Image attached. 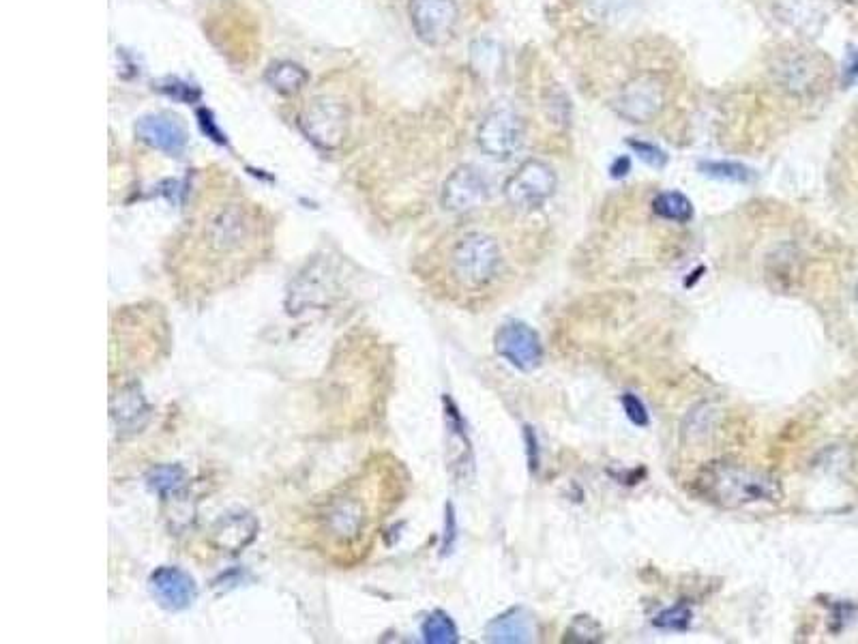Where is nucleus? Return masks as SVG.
<instances>
[{
  "label": "nucleus",
  "mask_w": 858,
  "mask_h": 644,
  "mask_svg": "<svg viewBox=\"0 0 858 644\" xmlns=\"http://www.w3.org/2000/svg\"><path fill=\"white\" fill-rule=\"evenodd\" d=\"M397 462L376 456L316 505L312 537L329 561L350 567L372 550L382 520L395 505Z\"/></svg>",
  "instance_id": "nucleus-1"
},
{
  "label": "nucleus",
  "mask_w": 858,
  "mask_h": 644,
  "mask_svg": "<svg viewBox=\"0 0 858 644\" xmlns=\"http://www.w3.org/2000/svg\"><path fill=\"white\" fill-rule=\"evenodd\" d=\"M260 222L254 209L241 202H224L206 215L198 232L196 265L183 284L209 295L236 282L260 252Z\"/></svg>",
  "instance_id": "nucleus-2"
},
{
  "label": "nucleus",
  "mask_w": 858,
  "mask_h": 644,
  "mask_svg": "<svg viewBox=\"0 0 858 644\" xmlns=\"http://www.w3.org/2000/svg\"><path fill=\"white\" fill-rule=\"evenodd\" d=\"M698 490L710 503L736 509L753 503H775L781 499L779 481L756 468L715 462L695 479Z\"/></svg>",
  "instance_id": "nucleus-3"
},
{
  "label": "nucleus",
  "mask_w": 858,
  "mask_h": 644,
  "mask_svg": "<svg viewBox=\"0 0 858 644\" xmlns=\"http://www.w3.org/2000/svg\"><path fill=\"white\" fill-rule=\"evenodd\" d=\"M502 265L498 241L485 232H468L457 239L449 254L451 280L464 290L490 286Z\"/></svg>",
  "instance_id": "nucleus-4"
},
{
  "label": "nucleus",
  "mask_w": 858,
  "mask_h": 644,
  "mask_svg": "<svg viewBox=\"0 0 858 644\" xmlns=\"http://www.w3.org/2000/svg\"><path fill=\"white\" fill-rule=\"evenodd\" d=\"M558 177L550 164L541 159H526L507 179L502 194L517 211H537L556 192Z\"/></svg>",
  "instance_id": "nucleus-5"
},
{
  "label": "nucleus",
  "mask_w": 858,
  "mask_h": 644,
  "mask_svg": "<svg viewBox=\"0 0 858 644\" xmlns=\"http://www.w3.org/2000/svg\"><path fill=\"white\" fill-rule=\"evenodd\" d=\"M299 127L318 149L335 151L348 134V110L339 99L314 97L301 110Z\"/></svg>",
  "instance_id": "nucleus-6"
},
{
  "label": "nucleus",
  "mask_w": 858,
  "mask_h": 644,
  "mask_svg": "<svg viewBox=\"0 0 858 644\" xmlns=\"http://www.w3.org/2000/svg\"><path fill=\"white\" fill-rule=\"evenodd\" d=\"M775 78L792 95H813L831 80V63L818 52L792 50L779 56Z\"/></svg>",
  "instance_id": "nucleus-7"
},
{
  "label": "nucleus",
  "mask_w": 858,
  "mask_h": 644,
  "mask_svg": "<svg viewBox=\"0 0 858 644\" xmlns=\"http://www.w3.org/2000/svg\"><path fill=\"white\" fill-rule=\"evenodd\" d=\"M524 142V121L509 106H498L485 114L477 131L479 149L492 159H511Z\"/></svg>",
  "instance_id": "nucleus-8"
},
{
  "label": "nucleus",
  "mask_w": 858,
  "mask_h": 644,
  "mask_svg": "<svg viewBox=\"0 0 858 644\" xmlns=\"http://www.w3.org/2000/svg\"><path fill=\"white\" fill-rule=\"evenodd\" d=\"M408 16L419 41L438 48L453 39L460 9L455 0H410Z\"/></svg>",
  "instance_id": "nucleus-9"
},
{
  "label": "nucleus",
  "mask_w": 858,
  "mask_h": 644,
  "mask_svg": "<svg viewBox=\"0 0 858 644\" xmlns=\"http://www.w3.org/2000/svg\"><path fill=\"white\" fill-rule=\"evenodd\" d=\"M665 106V84L657 73L629 80L614 99V110L629 123H650Z\"/></svg>",
  "instance_id": "nucleus-10"
},
{
  "label": "nucleus",
  "mask_w": 858,
  "mask_h": 644,
  "mask_svg": "<svg viewBox=\"0 0 858 644\" xmlns=\"http://www.w3.org/2000/svg\"><path fill=\"white\" fill-rule=\"evenodd\" d=\"M494 348L498 357L509 361L515 370L532 372L543 361V344L539 333L526 322H507L494 335Z\"/></svg>",
  "instance_id": "nucleus-11"
},
{
  "label": "nucleus",
  "mask_w": 858,
  "mask_h": 644,
  "mask_svg": "<svg viewBox=\"0 0 858 644\" xmlns=\"http://www.w3.org/2000/svg\"><path fill=\"white\" fill-rule=\"evenodd\" d=\"M487 196H490V185H487L481 170L475 166H460L442 185L440 202L449 213H468L481 207Z\"/></svg>",
  "instance_id": "nucleus-12"
},
{
  "label": "nucleus",
  "mask_w": 858,
  "mask_h": 644,
  "mask_svg": "<svg viewBox=\"0 0 858 644\" xmlns=\"http://www.w3.org/2000/svg\"><path fill=\"white\" fill-rule=\"evenodd\" d=\"M136 136L151 149L181 157L187 149V131L170 114H144L136 123Z\"/></svg>",
  "instance_id": "nucleus-13"
},
{
  "label": "nucleus",
  "mask_w": 858,
  "mask_h": 644,
  "mask_svg": "<svg viewBox=\"0 0 858 644\" xmlns=\"http://www.w3.org/2000/svg\"><path fill=\"white\" fill-rule=\"evenodd\" d=\"M149 584L153 597L166 610H185L196 602V582L181 567H159L157 572H153Z\"/></svg>",
  "instance_id": "nucleus-14"
},
{
  "label": "nucleus",
  "mask_w": 858,
  "mask_h": 644,
  "mask_svg": "<svg viewBox=\"0 0 858 644\" xmlns=\"http://www.w3.org/2000/svg\"><path fill=\"white\" fill-rule=\"evenodd\" d=\"M110 417L114 428L123 434H136L146 426V421L151 417V408L136 383H125L112 391Z\"/></svg>",
  "instance_id": "nucleus-15"
},
{
  "label": "nucleus",
  "mask_w": 858,
  "mask_h": 644,
  "mask_svg": "<svg viewBox=\"0 0 858 644\" xmlns=\"http://www.w3.org/2000/svg\"><path fill=\"white\" fill-rule=\"evenodd\" d=\"M258 520L251 514H230L211 529V544L226 554L243 552L258 535Z\"/></svg>",
  "instance_id": "nucleus-16"
},
{
  "label": "nucleus",
  "mask_w": 858,
  "mask_h": 644,
  "mask_svg": "<svg viewBox=\"0 0 858 644\" xmlns=\"http://www.w3.org/2000/svg\"><path fill=\"white\" fill-rule=\"evenodd\" d=\"M485 634L492 642H528L535 636V625L526 610L511 608L487 625Z\"/></svg>",
  "instance_id": "nucleus-17"
},
{
  "label": "nucleus",
  "mask_w": 858,
  "mask_h": 644,
  "mask_svg": "<svg viewBox=\"0 0 858 644\" xmlns=\"http://www.w3.org/2000/svg\"><path fill=\"white\" fill-rule=\"evenodd\" d=\"M264 82L279 95H297L309 82V71L294 61H275L264 71Z\"/></svg>",
  "instance_id": "nucleus-18"
},
{
  "label": "nucleus",
  "mask_w": 858,
  "mask_h": 644,
  "mask_svg": "<svg viewBox=\"0 0 858 644\" xmlns=\"http://www.w3.org/2000/svg\"><path fill=\"white\" fill-rule=\"evenodd\" d=\"M698 170L708 179H717V181H728V183H753L756 181V172H753L749 166L741 164V161H700Z\"/></svg>",
  "instance_id": "nucleus-19"
},
{
  "label": "nucleus",
  "mask_w": 858,
  "mask_h": 644,
  "mask_svg": "<svg viewBox=\"0 0 858 644\" xmlns=\"http://www.w3.org/2000/svg\"><path fill=\"white\" fill-rule=\"evenodd\" d=\"M653 211L668 222L687 224L693 219V202L683 192H661L653 200Z\"/></svg>",
  "instance_id": "nucleus-20"
},
{
  "label": "nucleus",
  "mask_w": 858,
  "mask_h": 644,
  "mask_svg": "<svg viewBox=\"0 0 858 644\" xmlns=\"http://www.w3.org/2000/svg\"><path fill=\"white\" fill-rule=\"evenodd\" d=\"M423 638L425 642L432 644H453L460 638H457V627L451 621V617L447 612L436 610L429 614L423 623Z\"/></svg>",
  "instance_id": "nucleus-21"
},
{
  "label": "nucleus",
  "mask_w": 858,
  "mask_h": 644,
  "mask_svg": "<svg viewBox=\"0 0 858 644\" xmlns=\"http://www.w3.org/2000/svg\"><path fill=\"white\" fill-rule=\"evenodd\" d=\"M717 421V413L713 406L708 404H700L695 406L693 411H689L685 423H683V434L689 438V441H698V438H704L710 430L715 428Z\"/></svg>",
  "instance_id": "nucleus-22"
},
{
  "label": "nucleus",
  "mask_w": 858,
  "mask_h": 644,
  "mask_svg": "<svg viewBox=\"0 0 858 644\" xmlns=\"http://www.w3.org/2000/svg\"><path fill=\"white\" fill-rule=\"evenodd\" d=\"M155 89L166 95L174 101H179V104H196V101L202 97V91L198 89L196 84H189L181 78H164L159 80Z\"/></svg>",
  "instance_id": "nucleus-23"
},
{
  "label": "nucleus",
  "mask_w": 858,
  "mask_h": 644,
  "mask_svg": "<svg viewBox=\"0 0 858 644\" xmlns=\"http://www.w3.org/2000/svg\"><path fill=\"white\" fill-rule=\"evenodd\" d=\"M183 481H185V473H183V468H179V466H159L149 475L151 488L159 494H170V492L181 490Z\"/></svg>",
  "instance_id": "nucleus-24"
},
{
  "label": "nucleus",
  "mask_w": 858,
  "mask_h": 644,
  "mask_svg": "<svg viewBox=\"0 0 858 644\" xmlns=\"http://www.w3.org/2000/svg\"><path fill=\"white\" fill-rule=\"evenodd\" d=\"M655 627L668 629V632H685L691 623V608L687 604H676L672 608H665L655 617Z\"/></svg>",
  "instance_id": "nucleus-25"
},
{
  "label": "nucleus",
  "mask_w": 858,
  "mask_h": 644,
  "mask_svg": "<svg viewBox=\"0 0 858 644\" xmlns=\"http://www.w3.org/2000/svg\"><path fill=\"white\" fill-rule=\"evenodd\" d=\"M627 146L629 149L638 155L646 166H650V168H657V170H661V168H665L668 166V153H665L661 146H657V144H653V142H646V140H638V138H631V140H627Z\"/></svg>",
  "instance_id": "nucleus-26"
},
{
  "label": "nucleus",
  "mask_w": 858,
  "mask_h": 644,
  "mask_svg": "<svg viewBox=\"0 0 858 644\" xmlns=\"http://www.w3.org/2000/svg\"><path fill=\"white\" fill-rule=\"evenodd\" d=\"M620 404H623V411H625L627 419L633 423V426H638V428H648L650 426L648 408L644 406V402L638 398V395H635V393H625L623 398H620Z\"/></svg>",
  "instance_id": "nucleus-27"
},
{
  "label": "nucleus",
  "mask_w": 858,
  "mask_h": 644,
  "mask_svg": "<svg viewBox=\"0 0 858 644\" xmlns=\"http://www.w3.org/2000/svg\"><path fill=\"white\" fill-rule=\"evenodd\" d=\"M569 640H582V642H597L601 640V627L597 621L590 617H578L569 627Z\"/></svg>",
  "instance_id": "nucleus-28"
},
{
  "label": "nucleus",
  "mask_w": 858,
  "mask_h": 644,
  "mask_svg": "<svg viewBox=\"0 0 858 644\" xmlns=\"http://www.w3.org/2000/svg\"><path fill=\"white\" fill-rule=\"evenodd\" d=\"M196 116H198V123H200L202 131H204V134H206V138H211L213 142H217V144H221V146H228L226 134H224V131H221V129L217 127V121L213 119V114H211V110H206V108H200V110L196 112Z\"/></svg>",
  "instance_id": "nucleus-29"
},
{
  "label": "nucleus",
  "mask_w": 858,
  "mask_h": 644,
  "mask_svg": "<svg viewBox=\"0 0 858 644\" xmlns=\"http://www.w3.org/2000/svg\"><path fill=\"white\" fill-rule=\"evenodd\" d=\"M858 80V48H850L841 67V82L843 86H852Z\"/></svg>",
  "instance_id": "nucleus-30"
},
{
  "label": "nucleus",
  "mask_w": 858,
  "mask_h": 644,
  "mask_svg": "<svg viewBox=\"0 0 858 644\" xmlns=\"http://www.w3.org/2000/svg\"><path fill=\"white\" fill-rule=\"evenodd\" d=\"M524 436H526V443H528V462H530L532 471H535V468H539V443H537V436L532 434V428H526Z\"/></svg>",
  "instance_id": "nucleus-31"
},
{
  "label": "nucleus",
  "mask_w": 858,
  "mask_h": 644,
  "mask_svg": "<svg viewBox=\"0 0 858 644\" xmlns=\"http://www.w3.org/2000/svg\"><path fill=\"white\" fill-rule=\"evenodd\" d=\"M629 172H631V159H629L627 155H620V157H616V159L612 161L610 174H612L614 179H625Z\"/></svg>",
  "instance_id": "nucleus-32"
},
{
  "label": "nucleus",
  "mask_w": 858,
  "mask_h": 644,
  "mask_svg": "<svg viewBox=\"0 0 858 644\" xmlns=\"http://www.w3.org/2000/svg\"><path fill=\"white\" fill-rule=\"evenodd\" d=\"M843 3H850V5H858V0H843Z\"/></svg>",
  "instance_id": "nucleus-33"
},
{
  "label": "nucleus",
  "mask_w": 858,
  "mask_h": 644,
  "mask_svg": "<svg viewBox=\"0 0 858 644\" xmlns=\"http://www.w3.org/2000/svg\"><path fill=\"white\" fill-rule=\"evenodd\" d=\"M856 307H858V286H856Z\"/></svg>",
  "instance_id": "nucleus-34"
}]
</instances>
